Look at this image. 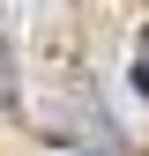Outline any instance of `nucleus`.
Masks as SVG:
<instances>
[{
    "instance_id": "obj_1",
    "label": "nucleus",
    "mask_w": 149,
    "mask_h": 156,
    "mask_svg": "<svg viewBox=\"0 0 149 156\" xmlns=\"http://www.w3.org/2000/svg\"><path fill=\"white\" fill-rule=\"evenodd\" d=\"M134 89L149 97V45H142V67H134Z\"/></svg>"
}]
</instances>
